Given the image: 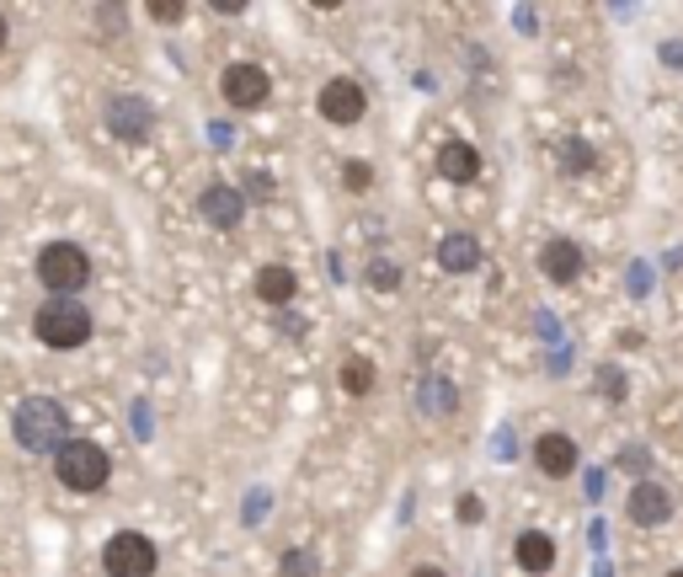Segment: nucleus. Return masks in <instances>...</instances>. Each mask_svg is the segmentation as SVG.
Returning a JSON list of instances; mask_svg holds the SVG:
<instances>
[{"mask_svg":"<svg viewBox=\"0 0 683 577\" xmlns=\"http://www.w3.org/2000/svg\"><path fill=\"white\" fill-rule=\"evenodd\" d=\"M374 380H379V370H374V359H363V353H348V359H342V370H337L342 396H368V391H374Z\"/></svg>","mask_w":683,"mask_h":577,"instance_id":"17","label":"nucleus"},{"mask_svg":"<svg viewBox=\"0 0 683 577\" xmlns=\"http://www.w3.org/2000/svg\"><path fill=\"white\" fill-rule=\"evenodd\" d=\"M54 482L65 487V493H102L107 482H113V454L102 450V444H91V439H70L65 450L54 454Z\"/></svg>","mask_w":683,"mask_h":577,"instance_id":"3","label":"nucleus"},{"mask_svg":"<svg viewBox=\"0 0 683 577\" xmlns=\"http://www.w3.org/2000/svg\"><path fill=\"white\" fill-rule=\"evenodd\" d=\"M411 577H448L443 567H411Z\"/></svg>","mask_w":683,"mask_h":577,"instance_id":"26","label":"nucleus"},{"mask_svg":"<svg viewBox=\"0 0 683 577\" xmlns=\"http://www.w3.org/2000/svg\"><path fill=\"white\" fill-rule=\"evenodd\" d=\"M668 577H683V567H673V573H668Z\"/></svg>","mask_w":683,"mask_h":577,"instance_id":"28","label":"nucleus"},{"mask_svg":"<svg viewBox=\"0 0 683 577\" xmlns=\"http://www.w3.org/2000/svg\"><path fill=\"white\" fill-rule=\"evenodd\" d=\"M625 519H630L636 530H662V524L673 519V493L646 476V482H636L630 497H625Z\"/></svg>","mask_w":683,"mask_h":577,"instance_id":"9","label":"nucleus"},{"mask_svg":"<svg viewBox=\"0 0 683 577\" xmlns=\"http://www.w3.org/2000/svg\"><path fill=\"white\" fill-rule=\"evenodd\" d=\"M70 412L54 401V396H27V401H16V412H11V439L22 444L27 454H59L70 439Z\"/></svg>","mask_w":683,"mask_h":577,"instance_id":"1","label":"nucleus"},{"mask_svg":"<svg viewBox=\"0 0 683 577\" xmlns=\"http://www.w3.org/2000/svg\"><path fill=\"white\" fill-rule=\"evenodd\" d=\"M619 471H625V476H636V482H646V476H651V450H646V444L619 450Z\"/></svg>","mask_w":683,"mask_h":577,"instance_id":"20","label":"nucleus"},{"mask_svg":"<svg viewBox=\"0 0 683 577\" xmlns=\"http://www.w3.org/2000/svg\"><path fill=\"white\" fill-rule=\"evenodd\" d=\"M582 268H588V257H582V247H577L571 236H550V241L539 247V273H545L550 284H577Z\"/></svg>","mask_w":683,"mask_h":577,"instance_id":"12","label":"nucleus"},{"mask_svg":"<svg viewBox=\"0 0 683 577\" xmlns=\"http://www.w3.org/2000/svg\"><path fill=\"white\" fill-rule=\"evenodd\" d=\"M283 577H321L316 551H288V556H283Z\"/></svg>","mask_w":683,"mask_h":577,"instance_id":"22","label":"nucleus"},{"mask_svg":"<svg viewBox=\"0 0 683 577\" xmlns=\"http://www.w3.org/2000/svg\"><path fill=\"white\" fill-rule=\"evenodd\" d=\"M91 310H86L81 299H70V294H48L38 310H33V337H38L43 348H54V353H76L91 342Z\"/></svg>","mask_w":683,"mask_h":577,"instance_id":"2","label":"nucleus"},{"mask_svg":"<svg viewBox=\"0 0 683 577\" xmlns=\"http://www.w3.org/2000/svg\"><path fill=\"white\" fill-rule=\"evenodd\" d=\"M219 97H225L236 113H257V108H267V97H273V76H267L262 65H251V59H236V65H225V76H219Z\"/></svg>","mask_w":683,"mask_h":577,"instance_id":"6","label":"nucleus"},{"mask_svg":"<svg viewBox=\"0 0 683 577\" xmlns=\"http://www.w3.org/2000/svg\"><path fill=\"white\" fill-rule=\"evenodd\" d=\"M454 519H459V524H481V519H486V502L476 493H459V502H454Z\"/></svg>","mask_w":683,"mask_h":577,"instance_id":"23","label":"nucleus"},{"mask_svg":"<svg viewBox=\"0 0 683 577\" xmlns=\"http://www.w3.org/2000/svg\"><path fill=\"white\" fill-rule=\"evenodd\" d=\"M342 188H348V193H368V188H374V166L368 161H342Z\"/></svg>","mask_w":683,"mask_h":577,"instance_id":"21","label":"nucleus"},{"mask_svg":"<svg viewBox=\"0 0 683 577\" xmlns=\"http://www.w3.org/2000/svg\"><path fill=\"white\" fill-rule=\"evenodd\" d=\"M33 273H38V284L48 288V294H81L86 284H91V257H86V247H76V241H48V247L38 251V262H33Z\"/></svg>","mask_w":683,"mask_h":577,"instance_id":"4","label":"nucleus"},{"mask_svg":"<svg viewBox=\"0 0 683 577\" xmlns=\"http://www.w3.org/2000/svg\"><path fill=\"white\" fill-rule=\"evenodd\" d=\"M603 396H608V401H625V374L614 370V364H603Z\"/></svg>","mask_w":683,"mask_h":577,"instance_id":"25","label":"nucleus"},{"mask_svg":"<svg viewBox=\"0 0 683 577\" xmlns=\"http://www.w3.org/2000/svg\"><path fill=\"white\" fill-rule=\"evenodd\" d=\"M182 16H187L182 0H156V5H150V22H161V27H177Z\"/></svg>","mask_w":683,"mask_h":577,"instance_id":"24","label":"nucleus"},{"mask_svg":"<svg viewBox=\"0 0 683 577\" xmlns=\"http://www.w3.org/2000/svg\"><path fill=\"white\" fill-rule=\"evenodd\" d=\"M316 113H321L326 124L353 128V124H363V113H368V91H363V81H353V76H331V81L321 86V97H316Z\"/></svg>","mask_w":683,"mask_h":577,"instance_id":"7","label":"nucleus"},{"mask_svg":"<svg viewBox=\"0 0 683 577\" xmlns=\"http://www.w3.org/2000/svg\"><path fill=\"white\" fill-rule=\"evenodd\" d=\"M439 268L443 273H454V279L476 273V268H481V241H476L470 230H448L439 241Z\"/></svg>","mask_w":683,"mask_h":577,"instance_id":"16","label":"nucleus"},{"mask_svg":"<svg viewBox=\"0 0 683 577\" xmlns=\"http://www.w3.org/2000/svg\"><path fill=\"white\" fill-rule=\"evenodd\" d=\"M513 567L528 577L556 573V540L545 535V530H523V535L513 540Z\"/></svg>","mask_w":683,"mask_h":577,"instance_id":"15","label":"nucleus"},{"mask_svg":"<svg viewBox=\"0 0 683 577\" xmlns=\"http://www.w3.org/2000/svg\"><path fill=\"white\" fill-rule=\"evenodd\" d=\"M156 567H161V551L139 530H118L102 545V573L107 577H156Z\"/></svg>","mask_w":683,"mask_h":577,"instance_id":"5","label":"nucleus"},{"mask_svg":"<svg viewBox=\"0 0 683 577\" xmlns=\"http://www.w3.org/2000/svg\"><path fill=\"white\" fill-rule=\"evenodd\" d=\"M5 38H11V22H5V16H0V48H5Z\"/></svg>","mask_w":683,"mask_h":577,"instance_id":"27","label":"nucleus"},{"mask_svg":"<svg viewBox=\"0 0 683 577\" xmlns=\"http://www.w3.org/2000/svg\"><path fill=\"white\" fill-rule=\"evenodd\" d=\"M251 294H257L262 305H273V310H288V305L299 299V273H294L288 262H262L257 279H251Z\"/></svg>","mask_w":683,"mask_h":577,"instance_id":"13","label":"nucleus"},{"mask_svg":"<svg viewBox=\"0 0 683 577\" xmlns=\"http://www.w3.org/2000/svg\"><path fill=\"white\" fill-rule=\"evenodd\" d=\"M593 166H599V150H593V145H582V139H566L561 145V171L582 177V171H593Z\"/></svg>","mask_w":683,"mask_h":577,"instance_id":"18","label":"nucleus"},{"mask_svg":"<svg viewBox=\"0 0 683 577\" xmlns=\"http://www.w3.org/2000/svg\"><path fill=\"white\" fill-rule=\"evenodd\" d=\"M443 182H454V188H465V182H476L481 177V150L470 145V139H443L439 156H433Z\"/></svg>","mask_w":683,"mask_h":577,"instance_id":"14","label":"nucleus"},{"mask_svg":"<svg viewBox=\"0 0 683 577\" xmlns=\"http://www.w3.org/2000/svg\"><path fill=\"white\" fill-rule=\"evenodd\" d=\"M102 118H107V134H118L128 145H139V139H150V128H156V108L145 102V97H107V108H102Z\"/></svg>","mask_w":683,"mask_h":577,"instance_id":"8","label":"nucleus"},{"mask_svg":"<svg viewBox=\"0 0 683 577\" xmlns=\"http://www.w3.org/2000/svg\"><path fill=\"white\" fill-rule=\"evenodd\" d=\"M577 465H582V450H577L571 433H539V439H534V471H539V476L571 482Z\"/></svg>","mask_w":683,"mask_h":577,"instance_id":"10","label":"nucleus"},{"mask_svg":"<svg viewBox=\"0 0 683 577\" xmlns=\"http://www.w3.org/2000/svg\"><path fill=\"white\" fill-rule=\"evenodd\" d=\"M198 214H203V225H214V230H236L246 219V199L230 182H208L198 193Z\"/></svg>","mask_w":683,"mask_h":577,"instance_id":"11","label":"nucleus"},{"mask_svg":"<svg viewBox=\"0 0 683 577\" xmlns=\"http://www.w3.org/2000/svg\"><path fill=\"white\" fill-rule=\"evenodd\" d=\"M363 279H368L374 294H396V288H401V268H396V262H385V257H374Z\"/></svg>","mask_w":683,"mask_h":577,"instance_id":"19","label":"nucleus"}]
</instances>
